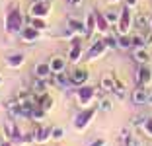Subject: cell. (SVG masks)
Masks as SVG:
<instances>
[{
    "instance_id": "7",
    "label": "cell",
    "mask_w": 152,
    "mask_h": 146,
    "mask_svg": "<svg viewBox=\"0 0 152 146\" xmlns=\"http://www.w3.org/2000/svg\"><path fill=\"white\" fill-rule=\"evenodd\" d=\"M148 99H150V93L146 92L144 86H139L133 92V103H137V105H144V103H148Z\"/></svg>"
},
{
    "instance_id": "3",
    "label": "cell",
    "mask_w": 152,
    "mask_h": 146,
    "mask_svg": "<svg viewBox=\"0 0 152 146\" xmlns=\"http://www.w3.org/2000/svg\"><path fill=\"white\" fill-rule=\"evenodd\" d=\"M49 12H51L49 0H35L29 6V16H33V18H45V16H49Z\"/></svg>"
},
{
    "instance_id": "24",
    "label": "cell",
    "mask_w": 152,
    "mask_h": 146,
    "mask_svg": "<svg viewBox=\"0 0 152 146\" xmlns=\"http://www.w3.org/2000/svg\"><path fill=\"white\" fill-rule=\"evenodd\" d=\"M29 26H33L35 29H45V27H47V23H45L41 18H33V16H31V18H29Z\"/></svg>"
},
{
    "instance_id": "30",
    "label": "cell",
    "mask_w": 152,
    "mask_h": 146,
    "mask_svg": "<svg viewBox=\"0 0 152 146\" xmlns=\"http://www.w3.org/2000/svg\"><path fill=\"white\" fill-rule=\"evenodd\" d=\"M133 47H146V39H144L142 35H134L133 37Z\"/></svg>"
},
{
    "instance_id": "13",
    "label": "cell",
    "mask_w": 152,
    "mask_h": 146,
    "mask_svg": "<svg viewBox=\"0 0 152 146\" xmlns=\"http://www.w3.org/2000/svg\"><path fill=\"white\" fill-rule=\"evenodd\" d=\"M51 64V70H53V74H58V72H64V66H66V62H64L63 57H53L49 61Z\"/></svg>"
},
{
    "instance_id": "28",
    "label": "cell",
    "mask_w": 152,
    "mask_h": 146,
    "mask_svg": "<svg viewBox=\"0 0 152 146\" xmlns=\"http://www.w3.org/2000/svg\"><path fill=\"white\" fill-rule=\"evenodd\" d=\"M103 43L107 45L109 49H119V39H115V37H113V35L105 37V39H103Z\"/></svg>"
},
{
    "instance_id": "26",
    "label": "cell",
    "mask_w": 152,
    "mask_h": 146,
    "mask_svg": "<svg viewBox=\"0 0 152 146\" xmlns=\"http://www.w3.org/2000/svg\"><path fill=\"white\" fill-rule=\"evenodd\" d=\"M51 105H53V97L47 96V93H41V107L43 109H51Z\"/></svg>"
},
{
    "instance_id": "15",
    "label": "cell",
    "mask_w": 152,
    "mask_h": 146,
    "mask_svg": "<svg viewBox=\"0 0 152 146\" xmlns=\"http://www.w3.org/2000/svg\"><path fill=\"white\" fill-rule=\"evenodd\" d=\"M68 29L76 31V33H84V35H86V23H84V22H80V20L68 18Z\"/></svg>"
},
{
    "instance_id": "18",
    "label": "cell",
    "mask_w": 152,
    "mask_h": 146,
    "mask_svg": "<svg viewBox=\"0 0 152 146\" xmlns=\"http://www.w3.org/2000/svg\"><path fill=\"white\" fill-rule=\"evenodd\" d=\"M82 57V47H80V43H76V45H72L70 47V55H68V61L70 62H78V58Z\"/></svg>"
},
{
    "instance_id": "9",
    "label": "cell",
    "mask_w": 152,
    "mask_h": 146,
    "mask_svg": "<svg viewBox=\"0 0 152 146\" xmlns=\"http://www.w3.org/2000/svg\"><path fill=\"white\" fill-rule=\"evenodd\" d=\"M53 128H55V127H45V125H37V127H35V140H37V142L49 140V137H53Z\"/></svg>"
},
{
    "instance_id": "12",
    "label": "cell",
    "mask_w": 152,
    "mask_h": 146,
    "mask_svg": "<svg viewBox=\"0 0 152 146\" xmlns=\"http://www.w3.org/2000/svg\"><path fill=\"white\" fill-rule=\"evenodd\" d=\"M33 72H35L37 78H45V80H47L53 70H51V64H49V62H37L35 68H33Z\"/></svg>"
},
{
    "instance_id": "16",
    "label": "cell",
    "mask_w": 152,
    "mask_h": 146,
    "mask_svg": "<svg viewBox=\"0 0 152 146\" xmlns=\"http://www.w3.org/2000/svg\"><path fill=\"white\" fill-rule=\"evenodd\" d=\"M96 26H98V18H96V12H92V14H88V18H86V35H90V33L96 29Z\"/></svg>"
},
{
    "instance_id": "38",
    "label": "cell",
    "mask_w": 152,
    "mask_h": 146,
    "mask_svg": "<svg viewBox=\"0 0 152 146\" xmlns=\"http://www.w3.org/2000/svg\"><path fill=\"white\" fill-rule=\"evenodd\" d=\"M70 6H82V0H66Z\"/></svg>"
},
{
    "instance_id": "10",
    "label": "cell",
    "mask_w": 152,
    "mask_h": 146,
    "mask_svg": "<svg viewBox=\"0 0 152 146\" xmlns=\"http://www.w3.org/2000/svg\"><path fill=\"white\" fill-rule=\"evenodd\" d=\"M88 80V72L84 70V68H74L72 70V74H70V82L74 86H82Z\"/></svg>"
},
{
    "instance_id": "2",
    "label": "cell",
    "mask_w": 152,
    "mask_h": 146,
    "mask_svg": "<svg viewBox=\"0 0 152 146\" xmlns=\"http://www.w3.org/2000/svg\"><path fill=\"white\" fill-rule=\"evenodd\" d=\"M94 115H96V107H88V109L80 111L74 119V128L76 131H84V128L88 127V123L94 119Z\"/></svg>"
},
{
    "instance_id": "1",
    "label": "cell",
    "mask_w": 152,
    "mask_h": 146,
    "mask_svg": "<svg viewBox=\"0 0 152 146\" xmlns=\"http://www.w3.org/2000/svg\"><path fill=\"white\" fill-rule=\"evenodd\" d=\"M4 27H6L8 33H16V31L20 33V31L23 29V18H22V14H20V10H18V2H10Z\"/></svg>"
},
{
    "instance_id": "19",
    "label": "cell",
    "mask_w": 152,
    "mask_h": 146,
    "mask_svg": "<svg viewBox=\"0 0 152 146\" xmlns=\"http://www.w3.org/2000/svg\"><path fill=\"white\" fill-rule=\"evenodd\" d=\"M102 88L105 92H115V78L113 76H103L102 78Z\"/></svg>"
},
{
    "instance_id": "35",
    "label": "cell",
    "mask_w": 152,
    "mask_h": 146,
    "mask_svg": "<svg viewBox=\"0 0 152 146\" xmlns=\"http://www.w3.org/2000/svg\"><path fill=\"white\" fill-rule=\"evenodd\" d=\"M63 134H64L63 128H53V138H61Z\"/></svg>"
},
{
    "instance_id": "5",
    "label": "cell",
    "mask_w": 152,
    "mask_h": 146,
    "mask_svg": "<svg viewBox=\"0 0 152 146\" xmlns=\"http://www.w3.org/2000/svg\"><path fill=\"white\" fill-rule=\"evenodd\" d=\"M96 96V88L94 86H82V88H78V103L80 105H90V101L94 99Z\"/></svg>"
},
{
    "instance_id": "17",
    "label": "cell",
    "mask_w": 152,
    "mask_h": 146,
    "mask_svg": "<svg viewBox=\"0 0 152 146\" xmlns=\"http://www.w3.org/2000/svg\"><path fill=\"white\" fill-rule=\"evenodd\" d=\"M6 62H8V66H22V62H23V55L18 53V55H8L6 57Z\"/></svg>"
},
{
    "instance_id": "23",
    "label": "cell",
    "mask_w": 152,
    "mask_h": 146,
    "mask_svg": "<svg viewBox=\"0 0 152 146\" xmlns=\"http://www.w3.org/2000/svg\"><path fill=\"white\" fill-rule=\"evenodd\" d=\"M47 115V109H43V107H35V109H33V113H31V119L33 121H43V117Z\"/></svg>"
},
{
    "instance_id": "34",
    "label": "cell",
    "mask_w": 152,
    "mask_h": 146,
    "mask_svg": "<svg viewBox=\"0 0 152 146\" xmlns=\"http://www.w3.org/2000/svg\"><path fill=\"white\" fill-rule=\"evenodd\" d=\"M142 128H144V133H146L148 137H152V119H148L146 123H144V127H142Z\"/></svg>"
},
{
    "instance_id": "29",
    "label": "cell",
    "mask_w": 152,
    "mask_h": 146,
    "mask_svg": "<svg viewBox=\"0 0 152 146\" xmlns=\"http://www.w3.org/2000/svg\"><path fill=\"white\" fill-rule=\"evenodd\" d=\"M18 101H20V103L31 101V96H29V92H27V90H22V92H18Z\"/></svg>"
},
{
    "instance_id": "8",
    "label": "cell",
    "mask_w": 152,
    "mask_h": 146,
    "mask_svg": "<svg viewBox=\"0 0 152 146\" xmlns=\"http://www.w3.org/2000/svg\"><path fill=\"white\" fill-rule=\"evenodd\" d=\"M105 49H107V45L103 43V41H98V43H94L92 47H90V51H88V55H86V58H88V61H94V58L102 57V55L105 53Z\"/></svg>"
},
{
    "instance_id": "11",
    "label": "cell",
    "mask_w": 152,
    "mask_h": 146,
    "mask_svg": "<svg viewBox=\"0 0 152 146\" xmlns=\"http://www.w3.org/2000/svg\"><path fill=\"white\" fill-rule=\"evenodd\" d=\"M20 35H22V39L27 41V43H29V41H37L39 39V29H35L33 26H27L20 31Z\"/></svg>"
},
{
    "instance_id": "25",
    "label": "cell",
    "mask_w": 152,
    "mask_h": 146,
    "mask_svg": "<svg viewBox=\"0 0 152 146\" xmlns=\"http://www.w3.org/2000/svg\"><path fill=\"white\" fill-rule=\"evenodd\" d=\"M119 47H121V49H129V47H133V39L121 33V37H119Z\"/></svg>"
},
{
    "instance_id": "32",
    "label": "cell",
    "mask_w": 152,
    "mask_h": 146,
    "mask_svg": "<svg viewBox=\"0 0 152 146\" xmlns=\"http://www.w3.org/2000/svg\"><path fill=\"white\" fill-rule=\"evenodd\" d=\"M137 26H139V29L140 27L144 29V27H148V20L144 18V16H139V18H137Z\"/></svg>"
},
{
    "instance_id": "22",
    "label": "cell",
    "mask_w": 152,
    "mask_h": 146,
    "mask_svg": "<svg viewBox=\"0 0 152 146\" xmlns=\"http://www.w3.org/2000/svg\"><path fill=\"white\" fill-rule=\"evenodd\" d=\"M96 18H98V29L99 31H107L109 29V22L105 20V16H99V14L96 12Z\"/></svg>"
},
{
    "instance_id": "42",
    "label": "cell",
    "mask_w": 152,
    "mask_h": 146,
    "mask_svg": "<svg viewBox=\"0 0 152 146\" xmlns=\"http://www.w3.org/2000/svg\"><path fill=\"white\" fill-rule=\"evenodd\" d=\"M109 2H111V4H115V2H119V0H109Z\"/></svg>"
},
{
    "instance_id": "27",
    "label": "cell",
    "mask_w": 152,
    "mask_h": 146,
    "mask_svg": "<svg viewBox=\"0 0 152 146\" xmlns=\"http://www.w3.org/2000/svg\"><path fill=\"white\" fill-rule=\"evenodd\" d=\"M111 107H113V103H111L109 97H102L99 99V109L102 111H111Z\"/></svg>"
},
{
    "instance_id": "14",
    "label": "cell",
    "mask_w": 152,
    "mask_h": 146,
    "mask_svg": "<svg viewBox=\"0 0 152 146\" xmlns=\"http://www.w3.org/2000/svg\"><path fill=\"white\" fill-rule=\"evenodd\" d=\"M133 58L137 62H140V64H142V62H148V58H150V55H148V51L144 47H137L133 51Z\"/></svg>"
},
{
    "instance_id": "39",
    "label": "cell",
    "mask_w": 152,
    "mask_h": 146,
    "mask_svg": "<svg viewBox=\"0 0 152 146\" xmlns=\"http://www.w3.org/2000/svg\"><path fill=\"white\" fill-rule=\"evenodd\" d=\"M146 45H152V31L148 33V39H146Z\"/></svg>"
},
{
    "instance_id": "4",
    "label": "cell",
    "mask_w": 152,
    "mask_h": 146,
    "mask_svg": "<svg viewBox=\"0 0 152 146\" xmlns=\"http://www.w3.org/2000/svg\"><path fill=\"white\" fill-rule=\"evenodd\" d=\"M131 23H133V16H131V8H123L119 14V23H117V27H119V31L123 33V35H127V31L131 29Z\"/></svg>"
},
{
    "instance_id": "6",
    "label": "cell",
    "mask_w": 152,
    "mask_h": 146,
    "mask_svg": "<svg viewBox=\"0 0 152 146\" xmlns=\"http://www.w3.org/2000/svg\"><path fill=\"white\" fill-rule=\"evenodd\" d=\"M150 80H152V68L146 62H142L139 66V70H137V82H139V86H146L150 84Z\"/></svg>"
},
{
    "instance_id": "21",
    "label": "cell",
    "mask_w": 152,
    "mask_h": 146,
    "mask_svg": "<svg viewBox=\"0 0 152 146\" xmlns=\"http://www.w3.org/2000/svg\"><path fill=\"white\" fill-rule=\"evenodd\" d=\"M45 88H47V80L45 78H35V82H33V92L35 93H45Z\"/></svg>"
},
{
    "instance_id": "31",
    "label": "cell",
    "mask_w": 152,
    "mask_h": 146,
    "mask_svg": "<svg viewBox=\"0 0 152 146\" xmlns=\"http://www.w3.org/2000/svg\"><path fill=\"white\" fill-rule=\"evenodd\" d=\"M105 20L109 22V26H113V23H119V16H117L115 12H107V14H105Z\"/></svg>"
},
{
    "instance_id": "36",
    "label": "cell",
    "mask_w": 152,
    "mask_h": 146,
    "mask_svg": "<svg viewBox=\"0 0 152 146\" xmlns=\"http://www.w3.org/2000/svg\"><path fill=\"white\" fill-rule=\"evenodd\" d=\"M105 144V140H102V138H98V140H94V142H90L88 146H103Z\"/></svg>"
},
{
    "instance_id": "44",
    "label": "cell",
    "mask_w": 152,
    "mask_h": 146,
    "mask_svg": "<svg viewBox=\"0 0 152 146\" xmlns=\"http://www.w3.org/2000/svg\"><path fill=\"white\" fill-rule=\"evenodd\" d=\"M0 146H2V140H0Z\"/></svg>"
},
{
    "instance_id": "40",
    "label": "cell",
    "mask_w": 152,
    "mask_h": 146,
    "mask_svg": "<svg viewBox=\"0 0 152 146\" xmlns=\"http://www.w3.org/2000/svg\"><path fill=\"white\" fill-rule=\"evenodd\" d=\"M131 146H144V144H142V142H140V140H134V142H133V144H131Z\"/></svg>"
},
{
    "instance_id": "33",
    "label": "cell",
    "mask_w": 152,
    "mask_h": 146,
    "mask_svg": "<svg viewBox=\"0 0 152 146\" xmlns=\"http://www.w3.org/2000/svg\"><path fill=\"white\" fill-rule=\"evenodd\" d=\"M148 121V117H134L133 119V125H137V127H144V123Z\"/></svg>"
},
{
    "instance_id": "41",
    "label": "cell",
    "mask_w": 152,
    "mask_h": 146,
    "mask_svg": "<svg viewBox=\"0 0 152 146\" xmlns=\"http://www.w3.org/2000/svg\"><path fill=\"white\" fill-rule=\"evenodd\" d=\"M2 146H12V142L10 140H2Z\"/></svg>"
},
{
    "instance_id": "43",
    "label": "cell",
    "mask_w": 152,
    "mask_h": 146,
    "mask_svg": "<svg viewBox=\"0 0 152 146\" xmlns=\"http://www.w3.org/2000/svg\"><path fill=\"white\" fill-rule=\"evenodd\" d=\"M0 84H2V76H0Z\"/></svg>"
},
{
    "instance_id": "37",
    "label": "cell",
    "mask_w": 152,
    "mask_h": 146,
    "mask_svg": "<svg viewBox=\"0 0 152 146\" xmlns=\"http://www.w3.org/2000/svg\"><path fill=\"white\" fill-rule=\"evenodd\" d=\"M125 6L127 8H134L137 6V0H125Z\"/></svg>"
},
{
    "instance_id": "20",
    "label": "cell",
    "mask_w": 152,
    "mask_h": 146,
    "mask_svg": "<svg viewBox=\"0 0 152 146\" xmlns=\"http://www.w3.org/2000/svg\"><path fill=\"white\" fill-rule=\"evenodd\" d=\"M55 84L61 86V88H68L72 82H70V78L64 76V72H58V74H55Z\"/></svg>"
}]
</instances>
